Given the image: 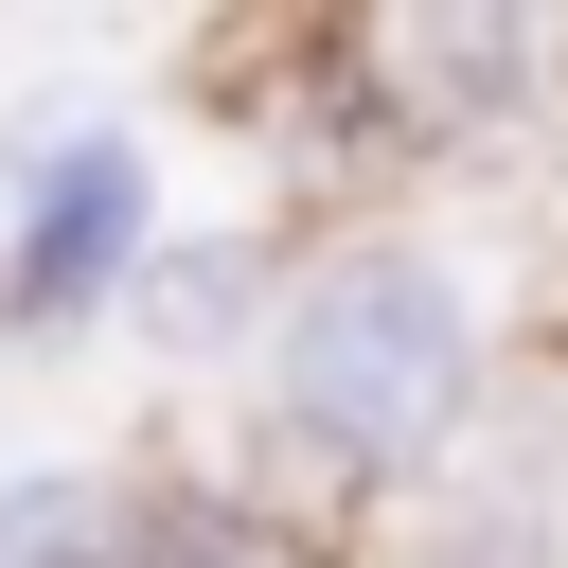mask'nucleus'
Masks as SVG:
<instances>
[{
  "label": "nucleus",
  "instance_id": "obj_1",
  "mask_svg": "<svg viewBox=\"0 0 568 568\" xmlns=\"http://www.w3.org/2000/svg\"><path fill=\"white\" fill-rule=\"evenodd\" d=\"M479 373H497V320H479V284L426 248V231H320L302 248V284H284V320H266V462L302 479V497H337V515H390L426 462H444V426L479 408Z\"/></svg>",
  "mask_w": 568,
  "mask_h": 568
},
{
  "label": "nucleus",
  "instance_id": "obj_2",
  "mask_svg": "<svg viewBox=\"0 0 568 568\" xmlns=\"http://www.w3.org/2000/svg\"><path fill=\"white\" fill-rule=\"evenodd\" d=\"M337 89V142L373 160H479L515 124H568V18H497V0H373L302 36Z\"/></svg>",
  "mask_w": 568,
  "mask_h": 568
},
{
  "label": "nucleus",
  "instance_id": "obj_3",
  "mask_svg": "<svg viewBox=\"0 0 568 568\" xmlns=\"http://www.w3.org/2000/svg\"><path fill=\"white\" fill-rule=\"evenodd\" d=\"M142 266H160V160H142V124H53L18 160V213H0V337L18 355L89 337V320L142 302Z\"/></svg>",
  "mask_w": 568,
  "mask_h": 568
},
{
  "label": "nucleus",
  "instance_id": "obj_4",
  "mask_svg": "<svg viewBox=\"0 0 568 568\" xmlns=\"http://www.w3.org/2000/svg\"><path fill=\"white\" fill-rule=\"evenodd\" d=\"M390 515H408V568H568V355H497Z\"/></svg>",
  "mask_w": 568,
  "mask_h": 568
},
{
  "label": "nucleus",
  "instance_id": "obj_5",
  "mask_svg": "<svg viewBox=\"0 0 568 568\" xmlns=\"http://www.w3.org/2000/svg\"><path fill=\"white\" fill-rule=\"evenodd\" d=\"M284 284H302V266H284L266 231H160V266H142V302H124V320H142L178 373H231V355L266 373V320H284Z\"/></svg>",
  "mask_w": 568,
  "mask_h": 568
},
{
  "label": "nucleus",
  "instance_id": "obj_6",
  "mask_svg": "<svg viewBox=\"0 0 568 568\" xmlns=\"http://www.w3.org/2000/svg\"><path fill=\"white\" fill-rule=\"evenodd\" d=\"M160 462H18L0 479V568H142Z\"/></svg>",
  "mask_w": 568,
  "mask_h": 568
},
{
  "label": "nucleus",
  "instance_id": "obj_7",
  "mask_svg": "<svg viewBox=\"0 0 568 568\" xmlns=\"http://www.w3.org/2000/svg\"><path fill=\"white\" fill-rule=\"evenodd\" d=\"M142 568H355V550H337V532H302V515H266V497H231V479H160Z\"/></svg>",
  "mask_w": 568,
  "mask_h": 568
}]
</instances>
